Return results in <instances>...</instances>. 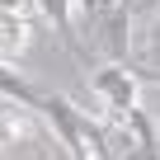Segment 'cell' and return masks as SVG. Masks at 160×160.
<instances>
[{"label": "cell", "instance_id": "obj_1", "mask_svg": "<svg viewBox=\"0 0 160 160\" xmlns=\"http://www.w3.org/2000/svg\"><path fill=\"white\" fill-rule=\"evenodd\" d=\"M90 90L113 108V118H122L127 108H137V71L127 61H113V66H104V71L90 75Z\"/></svg>", "mask_w": 160, "mask_h": 160}, {"label": "cell", "instance_id": "obj_6", "mask_svg": "<svg viewBox=\"0 0 160 160\" xmlns=\"http://www.w3.org/2000/svg\"><path fill=\"white\" fill-rule=\"evenodd\" d=\"M151 52H160V10H155V24H151V33H146V47H141V57H151Z\"/></svg>", "mask_w": 160, "mask_h": 160}, {"label": "cell", "instance_id": "obj_4", "mask_svg": "<svg viewBox=\"0 0 160 160\" xmlns=\"http://www.w3.org/2000/svg\"><path fill=\"white\" fill-rule=\"evenodd\" d=\"M0 99H10V104H19V108H42V99H47V90H38L33 80H24L14 66H5L0 61Z\"/></svg>", "mask_w": 160, "mask_h": 160}, {"label": "cell", "instance_id": "obj_2", "mask_svg": "<svg viewBox=\"0 0 160 160\" xmlns=\"http://www.w3.org/2000/svg\"><path fill=\"white\" fill-rule=\"evenodd\" d=\"M28 14L24 0H0V57H19L28 47Z\"/></svg>", "mask_w": 160, "mask_h": 160}, {"label": "cell", "instance_id": "obj_7", "mask_svg": "<svg viewBox=\"0 0 160 160\" xmlns=\"http://www.w3.org/2000/svg\"><path fill=\"white\" fill-rule=\"evenodd\" d=\"M141 66H155V71H160V52H151V57H141Z\"/></svg>", "mask_w": 160, "mask_h": 160}, {"label": "cell", "instance_id": "obj_5", "mask_svg": "<svg viewBox=\"0 0 160 160\" xmlns=\"http://www.w3.org/2000/svg\"><path fill=\"white\" fill-rule=\"evenodd\" d=\"M38 10L52 19V28H57V38H61V47L85 66V52H80V42H75V28H71V0H38Z\"/></svg>", "mask_w": 160, "mask_h": 160}, {"label": "cell", "instance_id": "obj_3", "mask_svg": "<svg viewBox=\"0 0 160 160\" xmlns=\"http://www.w3.org/2000/svg\"><path fill=\"white\" fill-rule=\"evenodd\" d=\"M127 24H132V14H127L122 5L94 24V33H99V42H104V52H108L113 61H132V47H127Z\"/></svg>", "mask_w": 160, "mask_h": 160}]
</instances>
